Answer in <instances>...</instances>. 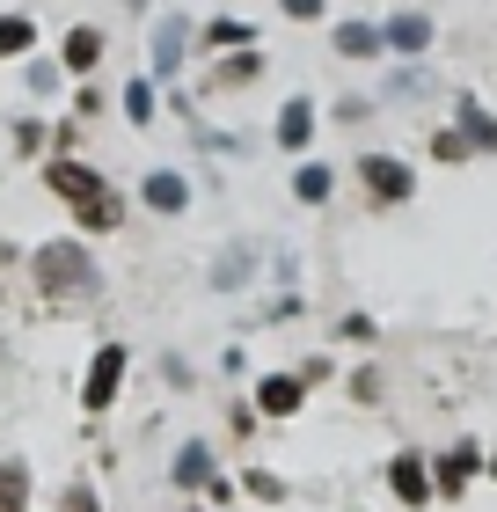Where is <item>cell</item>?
<instances>
[{"label":"cell","mask_w":497,"mask_h":512,"mask_svg":"<svg viewBox=\"0 0 497 512\" xmlns=\"http://www.w3.org/2000/svg\"><path fill=\"white\" fill-rule=\"evenodd\" d=\"M44 183H52V191L74 205V220H81V227H117V220H125L117 191H110L96 169H81V161H52V169H44Z\"/></svg>","instance_id":"1"},{"label":"cell","mask_w":497,"mask_h":512,"mask_svg":"<svg viewBox=\"0 0 497 512\" xmlns=\"http://www.w3.org/2000/svg\"><path fill=\"white\" fill-rule=\"evenodd\" d=\"M37 286H44V293H88V286H96V264H88V249H81V242L37 249Z\"/></svg>","instance_id":"2"},{"label":"cell","mask_w":497,"mask_h":512,"mask_svg":"<svg viewBox=\"0 0 497 512\" xmlns=\"http://www.w3.org/2000/svg\"><path fill=\"white\" fill-rule=\"evenodd\" d=\"M359 183L381 205H395V198H410V161H395V154H366L359 161Z\"/></svg>","instance_id":"3"},{"label":"cell","mask_w":497,"mask_h":512,"mask_svg":"<svg viewBox=\"0 0 497 512\" xmlns=\"http://www.w3.org/2000/svg\"><path fill=\"white\" fill-rule=\"evenodd\" d=\"M117 381H125V344H103V352H96V366H88L81 403H88V410H103L110 395H117Z\"/></svg>","instance_id":"4"},{"label":"cell","mask_w":497,"mask_h":512,"mask_svg":"<svg viewBox=\"0 0 497 512\" xmlns=\"http://www.w3.org/2000/svg\"><path fill=\"white\" fill-rule=\"evenodd\" d=\"M388 491H395L402 505H424V498H432V469H424L417 454H395V469H388Z\"/></svg>","instance_id":"5"},{"label":"cell","mask_w":497,"mask_h":512,"mask_svg":"<svg viewBox=\"0 0 497 512\" xmlns=\"http://www.w3.org/2000/svg\"><path fill=\"white\" fill-rule=\"evenodd\" d=\"M307 132H315V103H307V96H293L286 110H278V147H286V154H300V147H307Z\"/></svg>","instance_id":"6"},{"label":"cell","mask_w":497,"mask_h":512,"mask_svg":"<svg viewBox=\"0 0 497 512\" xmlns=\"http://www.w3.org/2000/svg\"><path fill=\"white\" fill-rule=\"evenodd\" d=\"M183 44H191V30H183V22L169 15V22L154 30V74H161V81H169L176 66H183Z\"/></svg>","instance_id":"7"},{"label":"cell","mask_w":497,"mask_h":512,"mask_svg":"<svg viewBox=\"0 0 497 512\" xmlns=\"http://www.w3.org/2000/svg\"><path fill=\"white\" fill-rule=\"evenodd\" d=\"M454 118L468 125V147H490V154H497V118H490L476 96H454Z\"/></svg>","instance_id":"8"},{"label":"cell","mask_w":497,"mask_h":512,"mask_svg":"<svg viewBox=\"0 0 497 512\" xmlns=\"http://www.w3.org/2000/svg\"><path fill=\"white\" fill-rule=\"evenodd\" d=\"M381 44H395V52H424V44H432V22H424V15H395L381 30Z\"/></svg>","instance_id":"9"},{"label":"cell","mask_w":497,"mask_h":512,"mask_svg":"<svg viewBox=\"0 0 497 512\" xmlns=\"http://www.w3.org/2000/svg\"><path fill=\"white\" fill-rule=\"evenodd\" d=\"M147 205H154V213H183V205H191V191H183V176L154 169V176H147Z\"/></svg>","instance_id":"10"},{"label":"cell","mask_w":497,"mask_h":512,"mask_svg":"<svg viewBox=\"0 0 497 512\" xmlns=\"http://www.w3.org/2000/svg\"><path fill=\"white\" fill-rule=\"evenodd\" d=\"M30 44H37V22H30V15H0V59L30 52Z\"/></svg>","instance_id":"11"},{"label":"cell","mask_w":497,"mask_h":512,"mask_svg":"<svg viewBox=\"0 0 497 512\" xmlns=\"http://www.w3.org/2000/svg\"><path fill=\"white\" fill-rule=\"evenodd\" d=\"M337 52H344V59H366V52H381V30H366V22H344V30H337Z\"/></svg>","instance_id":"12"},{"label":"cell","mask_w":497,"mask_h":512,"mask_svg":"<svg viewBox=\"0 0 497 512\" xmlns=\"http://www.w3.org/2000/svg\"><path fill=\"white\" fill-rule=\"evenodd\" d=\"M468 476H476V447H454V454L439 461V491H461Z\"/></svg>","instance_id":"13"},{"label":"cell","mask_w":497,"mask_h":512,"mask_svg":"<svg viewBox=\"0 0 497 512\" xmlns=\"http://www.w3.org/2000/svg\"><path fill=\"white\" fill-rule=\"evenodd\" d=\"M256 403H264L271 417H286V410H300V381H264V388H256Z\"/></svg>","instance_id":"14"},{"label":"cell","mask_w":497,"mask_h":512,"mask_svg":"<svg viewBox=\"0 0 497 512\" xmlns=\"http://www.w3.org/2000/svg\"><path fill=\"white\" fill-rule=\"evenodd\" d=\"M205 476H212V454H205V439H191L176 454V483H205Z\"/></svg>","instance_id":"15"},{"label":"cell","mask_w":497,"mask_h":512,"mask_svg":"<svg viewBox=\"0 0 497 512\" xmlns=\"http://www.w3.org/2000/svg\"><path fill=\"white\" fill-rule=\"evenodd\" d=\"M103 59V37L96 30H74V37H66V66H74V74H81V66H96Z\"/></svg>","instance_id":"16"},{"label":"cell","mask_w":497,"mask_h":512,"mask_svg":"<svg viewBox=\"0 0 497 512\" xmlns=\"http://www.w3.org/2000/svg\"><path fill=\"white\" fill-rule=\"evenodd\" d=\"M329 183H337V176H329L322 161H307V169H300V183H293V198H307V205H322V198H329Z\"/></svg>","instance_id":"17"},{"label":"cell","mask_w":497,"mask_h":512,"mask_svg":"<svg viewBox=\"0 0 497 512\" xmlns=\"http://www.w3.org/2000/svg\"><path fill=\"white\" fill-rule=\"evenodd\" d=\"M220 88H249L256 81V52H234V59H220V74H212Z\"/></svg>","instance_id":"18"},{"label":"cell","mask_w":497,"mask_h":512,"mask_svg":"<svg viewBox=\"0 0 497 512\" xmlns=\"http://www.w3.org/2000/svg\"><path fill=\"white\" fill-rule=\"evenodd\" d=\"M22 491H30V476L15 461H0V512H22Z\"/></svg>","instance_id":"19"},{"label":"cell","mask_w":497,"mask_h":512,"mask_svg":"<svg viewBox=\"0 0 497 512\" xmlns=\"http://www.w3.org/2000/svg\"><path fill=\"white\" fill-rule=\"evenodd\" d=\"M125 118H132V125H147V118H154V88H147V81H132V88H125Z\"/></svg>","instance_id":"20"},{"label":"cell","mask_w":497,"mask_h":512,"mask_svg":"<svg viewBox=\"0 0 497 512\" xmlns=\"http://www.w3.org/2000/svg\"><path fill=\"white\" fill-rule=\"evenodd\" d=\"M212 278H220V286H242L249 278V249H227L220 264H212Z\"/></svg>","instance_id":"21"},{"label":"cell","mask_w":497,"mask_h":512,"mask_svg":"<svg viewBox=\"0 0 497 512\" xmlns=\"http://www.w3.org/2000/svg\"><path fill=\"white\" fill-rule=\"evenodd\" d=\"M205 37H212V52H220V44H249V22H212Z\"/></svg>","instance_id":"22"},{"label":"cell","mask_w":497,"mask_h":512,"mask_svg":"<svg viewBox=\"0 0 497 512\" xmlns=\"http://www.w3.org/2000/svg\"><path fill=\"white\" fill-rule=\"evenodd\" d=\"M249 498H271V505H278V498H286V483H278V476H264V469H256V476H249Z\"/></svg>","instance_id":"23"},{"label":"cell","mask_w":497,"mask_h":512,"mask_svg":"<svg viewBox=\"0 0 497 512\" xmlns=\"http://www.w3.org/2000/svg\"><path fill=\"white\" fill-rule=\"evenodd\" d=\"M432 154H439V161H461V154H468V139H461V132H439V139H432Z\"/></svg>","instance_id":"24"},{"label":"cell","mask_w":497,"mask_h":512,"mask_svg":"<svg viewBox=\"0 0 497 512\" xmlns=\"http://www.w3.org/2000/svg\"><path fill=\"white\" fill-rule=\"evenodd\" d=\"M59 512H96V491H66V498H59Z\"/></svg>","instance_id":"25"},{"label":"cell","mask_w":497,"mask_h":512,"mask_svg":"<svg viewBox=\"0 0 497 512\" xmlns=\"http://www.w3.org/2000/svg\"><path fill=\"white\" fill-rule=\"evenodd\" d=\"M286 15H293V22H315V15H322V0H286Z\"/></svg>","instance_id":"26"},{"label":"cell","mask_w":497,"mask_h":512,"mask_svg":"<svg viewBox=\"0 0 497 512\" xmlns=\"http://www.w3.org/2000/svg\"><path fill=\"white\" fill-rule=\"evenodd\" d=\"M125 8H139V0H125Z\"/></svg>","instance_id":"27"},{"label":"cell","mask_w":497,"mask_h":512,"mask_svg":"<svg viewBox=\"0 0 497 512\" xmlns=\"http://www.w3.org/2000/svg\"><path fill=\"white\" fill-rule=\"evenodd\" d=\"M490 469H497V461H490Z\"/></svg>","instance_id":"28"}]
</instances>
